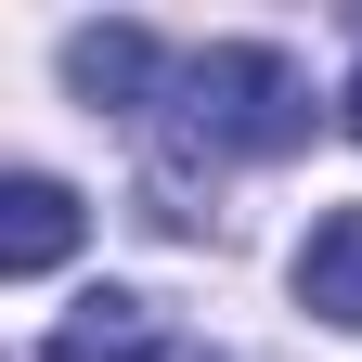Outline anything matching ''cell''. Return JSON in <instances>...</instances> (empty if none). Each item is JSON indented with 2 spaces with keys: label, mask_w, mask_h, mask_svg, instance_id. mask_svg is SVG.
I'll return each mask as SVG.
<instances>
[{
  "label": "cell",
  "mask_w": 362,
  "mask_h": 362,
  "mask_svg": "<svg viewBox=\"0 0 362 362\" xmlns=\"http://www.w3.org/2000/svg\"><path fill=\"white\" fill-rule=\"evenodd\" d=\"M156 194L143 220L156 233H194V207H181V181L220 168V156H298L310 143V78L272 52V39H207V52L168 65V104H156Z\"/></svg>",
  "instance_id": "obj_1"
},
{
  "label": "cell",
  "mask_w": 362,
  "mask_h": 362,
  "mask_svg": "<svg viewBox=\"0 0 362 362\" xmlns=\"http://www.w3.org/2000/svg\"><path fill=\"white\" fill-rule=\"evenodd\" d=\"M65 78H78L90 117H156L168 104V52H156L143 26H78L65 39Z\"/></svg>",
  "instance_id": "obj_2"
},
{
  "label": "cell",
  "mask_w": 362,
  "mask_h": 362,
  "mask_svg": "<svg viewBox=\"0 0 362 362\" xmlns=\"http://www.w3.org/2000/svg\"><path fill=\"white\" fill-rule=\"evenodd\" d=\"M65 246H78V194L52 168H13V181H0V272L39 285V272H65Z\"/></svg>",
  "instance_id": "obj_3"
},
{
  "label": "cell",
  "mask_w": 362,
  "mask_h": 362,
  "mask_svg": "<svg viewBox=\"0 0 362 362\" xmlns=\"http://www.w3.org/2000/svg\"><path fill=\"white\" fill-rule=\"evenodd\" d=\"M39 362H168V337H156V310L129 298V285H90L52 337H39Z\"/></svg>",
  "instance_id": "obj_4"
},
{
  "label": "cell",
  "mask_w": 362,
  "mask_h": 362,
  "mask_svg": "<svg viewBox=\"0 0 362 362\" xmlns=\"http://www.w3.org/2000/svg\"><path fill=\"white\" fill-rule=\"evenodd\" d=\"M298 310H324V324L362 337V207H324L298 246Z\"/></svg>",
  "instance_id": "obj_5"
},
{
  "label": "cell",
  "mask_w": 362,
  "mask_h": 362,
  "mask_svg": "<svg viewBox=\"0 0 362 362\" xmlns=\"http://www.w3.org/2000/svg\"><path fill=\"white\" fill-rule=\"evenodd\" d=\"M337 117H349V143H362V65H349V90H337Z\"/></svg>",
  "instance_id": "obj_6"
}]
</instances>
